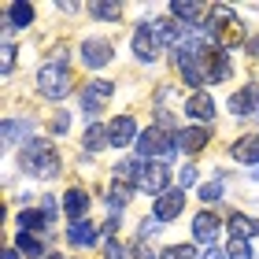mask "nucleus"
<instances>
[{
	"label": "nucleus",
	"instance_id": "nucleus-1",
	"mask_svg": "<svg viewBox=\"0 0 259 259\" xmlns=\"http://www.w3.org/2000/svg\"><path fill=\"white\" fill-rule=\"evenodd\" d=\"M207 41L211 45H219V49H233V45H241L244 41V30H241V22H237V15L226 8V4H215L211 8V19H207Z\"/></svg>",
	"mask_w": 259,
	"mask_h": 259
},
{
	"label": "nucleus",
	"instance_id": "nucleus-2",
	"mask_svg": "<svg viewBox=\"0 0 259 259\" xmlns=\"http://www.w3.org/2000/svg\"><path fill=\"white\" fill-rule=\"evenodd\" d=\"M22 170L26 174H37V178H56L60 174V156H56V145H49V141H41V137H33L26 148H22Z\"/></svg>",
	"mask_w": 259,
	"mask_h": 259
},
{
	"label": "nucleus",
	"instance_id": "nucleus-3",
	"mask_svg": "<svg viewBox=\"0 0 259 259\" xmlns=\"http://www.w3.org/2000/svg\"><path fill=\"white\" fill-rule=\"evenodd\" d=\"M70 85H74V74L67 70V63H45L41 67V74H37V89H41V97H49V100H63Z\"/></svg>",
	"mask_w": 259,
	"mask_h": 259
},
{
	"label": "nucleus",
	"instance_id": "nucleus-4",
	"mask_svg": "<svg viewBox=\"0 0 259 259\" xmlns=\"http://www.w3.org/2000/svg\"><path fill=\"white\" fill-rule=\"evenodd\" d=\"M174 148H178V145H174L170 130H163V126H148L145 134L137 137V152H141V159H152V163H163Z\"/></svg>",
	"mask_w": 259,
	"mask_h": 259
},
{
	"label": "nucleus",
	"instance_id": "nucleus-5",
	"mask_svg": "<svg viewBox=\"0 0 259 259\" xmlns=\"http://www.w3.org/2000/svg\"><path fill=\"white\" fill-rule=\"evenodd\" d=\"M200 70H204V81H226L230 74H233V63H230V52L226 49H219V45H204L200 49Z\"/></svg>",
	"mask_w": 259,
	"mask_h": 259
},
{
	"label": "nucleus",
	"instance_id": "nucleus-6",
	"mask_svg": "<svg viewBox=\"0 0 259 259\" xmlns=\"http://www.w3.org/2000/svg\"><path fill=\"white\" fill-rule=\"evenodd\" d=\"M111 97H115V81L97 78V81H89V85L81 89V108H85V115H100Z\"/></svg>",
	"mask_w": 259,
	"mask_h": 259
},
{
	"label": "nucleus",
	"instance_id": "nucleus-7",
	"mask_svg": "<svg viewBox=\"0 0 259 259\" xmlns=\"http://www.w3.org/2000/svg\"><path fill=\"white\" fill-rule=\"evenodd\" d=\"M159 49H163V45H159V37H156V26H152V22H148V26L141 22L137 33H134V56H137L141 63H152V60L159 56Z\"/></svg>",
	"mask_w": 259,
	"mask_h": 259
},
{
	"label": "nucleus",
	"instance_id": "nucleus-8",
	"mask_svg": "<svg viewBox=\"0 0 259 259\" xmlns=\"http://www.w3.org/2000/svg\"><path fill=\"white\" fill-rule=\"evenodd\" d=\"M182 211H185V193L182 189H167V193L156 200V207H152V219L170 222V219H178Z\"/></svg>",
	"mask_w": 259,
	"mask_h": 259
},
{
	"label": "nucleus",
	"instance_id": "nucleus-9",
	"mask_svg": "<svg viewBox=\"0 0 259 259\" xmlns=\"http://www.w3.org/2000/svg\"><path fill=\"white\" fill-rule=\"evenodd\" d=\"M111 56H115V49H111L104 37H89L85 45H81V63L93 67V70H97V67H108Z\"/></svg>",
	"mask_w": 259,
	"mask_h": 259
},
{
	"label": "nucleus",
	"instance_id": "nucleus-10",
	"mask_svg": "<svg viewBox=\"0 0 259 259\" xmlns=\"http://www.w3.org/2000/svg\"><path fill=\"white\" fill-rule=\"evenodd\" d=\"M167 182H170L167 163H145V170H141V189H145V193L163 196V193H167Z\"/></svg>",
	"mask_w": 259,
	"mask_h": 259
},
{
	"label": "nucleus",
	"instance_id": "nucleus-11",
	"mask_svg": "<svg viewBox=\"0 0 259 259\" xmlns=\"http://www.w3.org/2000/svg\"><path fill=\"white\" fill-rule=\"evenodd\" d=\"M207 141H211V134L204 126H189V130H178V134H174V145L182 152H204Z\"/></svg>",
	"mask_w": 259,
	"mask_h": 259
},
{
	"label": "nucleus",
	"instance_id": "nucleus-12",
	"mask_svg": "<svg viewBox=\"0 0 259 259\" xmlns=\"http://www.w3.org/2000/svg\"><path fill=\"white\" fill-rule=\"evenodd\" d=\"M152 26H156V37H159L163 49H178L185 41V26L178 19H159V22H152Z\"/></svg>",
	"mask_w": 259,
	"mask_h": 259
},
{
	"label": "nucleus",
	"instance_id": "nucleus-13",
	"mask_svg": "<svg viewBox=\"0 0 259 259\" xmlns=\"http://www.w3.org/2000/svg\"><path fill=\"white\" fill-rule=\"evenodd\" d=\"M259 104V85H244L230 97V115H237V119H244V115H252Z\"/></svg>",
	"mask_w": 259,
	"mask_h": 259
},
{
	"label": "nucleus",
	"instance_id": "nucleus-14",
	"mask_svg": "<svg viewBox=\"0 0 259 259\" xmlns=\"http://www.w3.org/2000/svg\"><path fill=\"white\" fill-rule=\"evenodd\" d=\"M185 115L196 122H211L215 119V100L207 97V93H193L189 100H185Z\"/></svg>",
	"mask_w": 259,
	"mask_h": 259
},
{
	"label": "nucleus",
	"instance_id": "nucleus-15",
	"mask_svg": "<svg viewBox=\"0 0 259 259\" xmlns=\"http://www.w3.org/2000/svg\"><path fill=\"white\" fill-rule=\"evenodd\" d=\"M193 237L200 244H211L219 237V215H215V211H200V215L193 219Z\"/></svg>",
	"mask_w": 259,
	"mask_h": 259
},
{
	"label": "nucleus",
	"instance_id": "nucleus-16",
	"mask_svg": "<svg viewBox=\"0 0 259 259\" xmlns=\"http://www.w3.org/2000/svg\"><path fill=\"white\" fill-rule=\"evenodd\" d=\"M33 22V8L15 0V4H4V30H19V26H30Z\"/></svg>",
	"mask_w": 259,
	"mask_h": 259
},
{
	"label": "nucleus",
	"instance_id": "nucleus-17",
	"mask_svg": "<svg viewBox=\"0 0 259 259\" xmlns=\"http://www.w3.org/2000/svg\"><path fill=\"white\" fill-rule=\"evenodd\" d=\"M63 211H67L74 222H81V219H85V211H89V193L81 189V185L67 189V196H63Z\"/></svg>",
	"mask_w": 259,
	"mask_h": 259
},
{
	"label": "nucleus",
	"instance_id": "nucleus-18",
	"mask_svg": "<svg viewBox=\"0 0 259 259\" xmlns=\"http://www.w3.org/2000/svg\"><path fill=\"white\" fill-rule=\"evenodd\" d=\"M108 130H111V145H115V148H122V145H130V141L137 137V122H134V115H119V119H115Z\"/></svg>",
	"mask_w": 259,
	"mask_h": 259
},
{
	"label": "nucleus",
	"instance_id": "nucleus-19",
	"mask_svg": "<svg viewBox=\"0 0 259 259\" xmlns=\"http://www.w3.org/2000/svg\"><path fill=\"white\" fill-rule=\"evenodd\" d=\"M67 241L74 244V248H89V244H97V226H93L89 219H81L67 230Z\"/></svg>",
	"mask_w": 259,
	"mask_h": 259
},
{
	"label": "nucleus",
	"instance_id": "nucleus-20",
	"mask_svg": "<svg viewBox=\"0 0 259 259\" xmlns=\"http://www.w3.org/2000/svg\"><path fill=\"white\" fill-rule=\"evenodd\" d=\"M230 152H233L237 163H259V134H244Z\"/></svg>",
	"mask_w": 259,
	"mask_h": 259
},
{
	"label": "nucleus",
	"instance_id": "nucleus-21",
	"mask_svg": "<svg viewBox=\"0 0 259 259\" xmlns=\"http://www.w3.org/2000/svg\"><path fill=\"white\" fill-rule=\"evenodd\" d=\"M81 145H85L89 152H100V148H108L111 145V130L108 126H100V122H93L85 134H81Z\"/></svg>",
	"mask_w": 259,
	"mask_h": 259
},
{
	"label": "nucleus",
	"instance_id": "nucleus-22",
	"mask_svg": "<svg viewBox=\"0 0 259 259\" xmlns=\"http://www.w3.org/2000/svg\"><path fill=\"white\" fill-rule=\"evenodd\" d=\"M230 230H233V237L252 241L255 233H259V222H252L248 215H241V211H233V215H230Z\"/></svg>",
	"mask_w": 259,
	"mask_h": 259
},
{
	"label": "nucleus",
	"instance_id": "nucleus-23",
	"mask_svg": "<svg viewBox=\"0 0 259 259\" xmlns=\"http://www.w3.org/2000/svg\"><path fill=\"white\" fill-rule=\"evenodd\" d=\"M30 119H4V145H19L22 137H30Z\"/></svg>",
	"mask_w": 259,
	"mask_h": 259
},
{
	"label": "nucleus",
	"instance_id": "nucleus-24",
	"mask_svg": "<svg viewBox=\"0 0 259 259\" xmlns=\"http://www.w3.org/2000/svg\"><path fill=\"white\" fill-rule=\"evenodd\" d=\"M204 4H185V0H178V4H170V19H185V22H204Z\"/></svg>",
	"mask_w": 259,
	"mask_h": 259
},
{
	"label": "nucleus",
	"instance_id": "nucleus-25",
	"mask_svg": "<svg viewBox=\"0 0 259 259\" xmlns=\"http://www.w3.org/2000/svg\"><path fill=\"white\" fill-rule=\"evenodd\" d=\"M19 226L26 230V233H30V230H49L52 219L45 215V211H22V215H19Z\"/></svg>",
	"mask_w": 259,
	"mask_h": 259
},
{
	"label": "nucleus",
	"instance_id": "nucleus-26",
	"mask_svg": "<svg viewBox=\"0 0 259 259\" xmlns=\"http://www.w3.org/2000/svg\"><path fill=\"white\" fill-rule=\"evenodd\" d=\"M19 252H22V255H45V244H41L37 233H26V230H22V233H19Z\"/></svg>",
	"mask_w": 259,
	"mask_h": 259
},
{
	"label": "nucleus",
	"instance_id": "nucleus-27",
	"mask_svg": "<svg viewBox=\"0 0 259 259\" xmlns=\"http://www.w3.org/2000/svg\"><path fill=\"white\" fill-rule=\"evenodd\" d=\"M219 196H222V178L207 182V185H200V200H204V204H215Z\"/></svg>",
	"mask_w": 259,
	"mask_h": 259
},
{
	"label": "nucleus",
	"instance_id": "nucleus-28",
	"mask_svg": "<svg viewBox=\"0 0 259 259\" xmlns=\"http://www.w3.org/2000/svg\"><path fill=\"white\" fill-rule=\"evenodd\" d=\"M230 259H252V248H248V241H241V237H230Z\"/></svg>",
	"mask_w": 259,
	"mask_h": 259
},
{
	"label": "nucleus",
	"instance_id": "nucleus-29",
	"mask_svg": "<svg viewBox=\"0 0 259 259\" xmlns=\"http://www.w3.org/2000/svg\"><path fill=\"white\" fill-rule=\"evenodd\" d=\"M159 259H196V248L193 244H174V248H167Z\"/></svg>",
	"mask_w": 259,
	"mask_h": 259
},
{
	"label": "nucleus",
	"instance_id": "nucleus-30",
	"mask_svg": "<svg viewBox=\"0 0 259 259\" xmlns=\"http://www.w3.org/2000/svg\"><path fill=\"white\" fill-rule=\"evenodd\" d=\"M89 11H93L97 19H119V15H122L119 4H89Z\"/></svg>",
	"mask_w": 259,
	"mask_h": 259
},
{
	"label": "nucleus",
	"instance_id": "nucleus-31",
	"mask_svg": "<svg viewBox=\"0 0 259 259\" xmlns=\"http://www.w3.org/2000/svg\"><path fill=\"white\" fill-rule=\"evenodd\" d=\"M196 174H200V170L193 167V163H189V167H182V170H178V189H185V185H193V182H196Z\"/></svg>",
	"mask_w": 259,
	"mask_h": 259
},
{
	"label": "nucleus",
	"instance_id": "nucleus-32",
	"mask_svg": "<svg viewBox=\"0 0 259 259\" xmlns=\"http://www.w3.org/2000/svg\"><path fill=\"white\" fill-rule=\"evenodd\" d=\"M49 126H52V134H67V126H70V119H67V111H56Z\"/></svg>",
	"mask_w": 259,
	"mask_h": 259
},
{
	"label": "nucleus",
	"instance_id": "nucleus-33",
	"mask_svg": "<svg viewBox=\"0 0 259 259\" xmlns=\"http://www.w3.org/2000/svg\"><path fill=\"white\" fill-rule=\"evenodd\" d=\"M11 67H15V45H11V41H4V74H8Z\"/></svg>",
	"mask_w": 259,
	"mask_h": 259
},
{
	"label": "nucleus",
	"instance_id": "nucleus-34",
	"mask_svg": "<svg viewBox=\"0 0 259 259\" xmlns=\"http://www.w3.org/2000/svg\"><path fill=\"white\" fill-rule=\"evenodd\" d=\"M156 222H159V219H148V222H141V244H145V237H152V233H156Z\"/></svg>",
	"mask_w": 259,
	"mask_h": 259
},
{
	"label": "nucleus",
	"instance_id": "nucleus-35",
	"mask_svg": "<svg viewBox=\"0 0 259 259\" xmlns=\"http://www.w3.org/2000/svg\"><path fill=\"white\" fill-rule=\"evenodd\" d=\"M104 255H108V259H126V252H122V244H119V241H111Z\"/></svg>",
	"mask_w": 259,
	"mask_h": 259
},
{
	"label": "nucleus",
	"instance_id": "nucleus-36",
	"mask_svg": "<svg viewBox=\"0 0 259 259\" xmlns=\"http://www.w3.org/2000/svg\"><path fill=\"white\" fill-rule=\"evenodd\" d=\"M41 204H45L41 211H45V215H49V219L56 222V211H60V207H56V200H41Z\"/></svg>",
	"mask_w": 259,
	"mask_h": 259
},
{
	"label": "nucleus",
	"instance_id": "nucleus-37",
	"mask_svg": "<svg viewBox=\"0 0 259 259\" xmlns=\"http://www.w3.org/2000/svg\"><path fill=\"white\" fill-rule=\"evenodd\" d=\"M204 259H230V255H226V252H219V248H207Z\"/></svg>",
	"mask_w": 259,
	"mask_h": 259
},
{
	"label": "nucleus",
	"instance_id": "nucleus-38",
	"mask_svg": "<svg viewBox=\"0 0 259 259\" xmlns=\"http://www.w3.org/2000/svg\"><path fill=\"white\" fill-rule=\"evenodd\" d=\"M115 230H119V219L111 215V222H108V226H104V233H108V237H115Z\"/></svg>",
	"mask_w": 259,
	"mask_h": 259
},
{
	"label": "nucleus",
	"instance_id": "nucleus-39",
	"mask_svg": "<svg viewBox=\"0 0 259 259\" xmlns=\"http://www.w3.org/2000/svg\"><path fill=\"white\" fill-rule=\"evenodd\" d=\"M134 259H156V255H152V252L145 248V244H141V248H137V255H134Z\"/></svg>",
	"mask_w": 259,
	"mask_h": 259
},
{
	"label": "nucleus",
	"instance_id": "nucleus-40",
	"mask_svg": "<svg viewBox=\"0 0 259 259\" xmlns=\"http://www.w3.org/2000/svg\"><path fill=\"white\" fill-rule=\"evenodd\" d=\"M248 52H252V56H255V60H259V37H255V41L248 45Z\"/></svg>",
	"mask_w": 259,
	"mask_h": 259
},
{
	"label": "nucleus",
	"instance_id": "nucleus-41",
	"mask_svg": "<svg viewBox=\"0 0 259 259\" xmlns=\"http://www.w3.org/2000/svg\"><path fill=\"white\" fill-rule=\"evenodd\" d=\"M4 259H19V252L15 248H4Z\"/></svg>",
	"mask_w": 259,
	"mask_h": 259
},
{
	"label": "nucleus",
	"instance_id": "nucleus-42",
	"mask_svg": "<svg viewBox=\"0 0 259 259\" xmlns=\"http://www.w3.org/2000/svg\"><path fill=\"white\" fill-rule=\"evenodd\" d=\"M45 259H63V255H45Z\"/></svg>",
	"mask_w": 259,
	"mask_h": 259
},
{
	"label": "nucleus",
	"instance_id": "nucleus-43",
	"mask_svg": "<svg viewBox=\"0 0 259 259\" xmlns=\"http://www.w3.org/2000/svg\"><path fill=\"white\" fill-rule=\"evenodd\" d=\"M255 178H259V167H255Z\"/></svg>",
	"mask_w": 259,
	"mask_h": 259
}]
</instances>
